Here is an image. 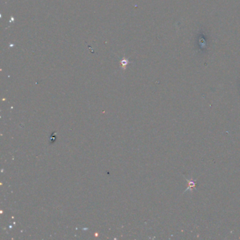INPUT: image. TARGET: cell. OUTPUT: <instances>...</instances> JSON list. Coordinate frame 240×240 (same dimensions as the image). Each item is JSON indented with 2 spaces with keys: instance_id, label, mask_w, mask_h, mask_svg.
Masks as SVG:
<instances>
[{
  "instance_id": "cell-1",
  "label": "cell",
  "mask_w": 240,
  "mask_h": 240,
  "mask_svg": "<svg viewBox=\"0 0 240 240\" xmlns=\"http://www.w3.org/2000/svg\"><path fill=\"white\" fill-rule=\"evenodd\" d=\"M186 180L188 181V186H189L187 190H189V189H192V188L195 187V186H196V181H190L187 178H186Z\"/></svg>"
},
{
  "instance_id": "cell-2",
  "label": "cell",
  "mask_w": 240,
  "mask_h": 240,
  "mask_svg": "<svg viewBox=\"0 0 240 240\" xmlns=\"http://www.w3.org/2000/svg\"><path fill=\"white\" fill-rule=\"evenodd\" d=\"M128 63H129V61H128V59H123V60H122V61H121V66H123V68H125V66L128 65Z\"/></svg>"
}]
</instances>
